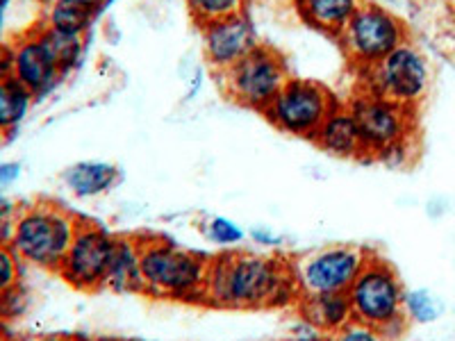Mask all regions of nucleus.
Here are the masks:
<instances>
[{"mask_svg":"<svg viewBox=\"0 0 455 341\" xmlns=\"http://www.w3.org/2000/svg\"><path fill=\"white\" fill-rule=\"evenodd\" d=\"M300 296L294 266L255 253L219 255L207 266L205 300L230 310L287 305Z\"/></svg>","mask_w":455,"mask_h":341,"instance_id":"f257e3e1","label":"nucleus"},{"mask_svg":"<svg viewBox=\"0 0 455 341\" xmlns=\"http://www.w3.org/2000/svg\"><path fill=\"white\" fill-rule=\"evenodd\" d=\"M144 291L157 298L205 300L210 259L164 239H137Z\"/></svg>","mask_w":455,"mask_h":341,"instance_id":"f03ea898","label":"nucleus"},{"mask_svg":"<svg viewBox=\"0 0 455 341\" xmlns=\"http://www.w3.org/2000/svg\"><path fill=\"white\" fill-rule=\"evenodd\" d=\"M351 300L353 321L371 326L387 337H396L405 328V291L398 282L396 274L383 259H367L351 289L347 291Z\"/></svg>","mask_w":455,"mask_h":341,"instance_id":"7ed1b4c3","label":"nucleus"},{"mask_svg":"<svg viewBox=\"0 0 455 341\" xmlns=\"http://www.w3.org/2000/svg\"><path fill=\"white\" fill-rule=\"evenodd\" d=\"M80 223L52 205H35L16 218L12 246L16 255L42 269H60Z\"/></svg>","mask_w":455,"mask_h":341,"instance_id":"20e7f679","label":"nucleus"},{"mask_svg":"<svg viewBox=\"0 0 455 341\" xmlns=\"http://www.w3.org/2000/svg\"><path fill=\"white\" fill-rule=\"evenodd\" d=\"M337 39L348 59L364 71L408 42V28L385 5L363 0Z\"/></svg>","mask_w":455,"mask_h":341,"instance_id":"39448f33","label":"nucleus"},{"mask_svg":"<svg viewBox=\"0 0 455 341\" xmlns=\"http://www.w3.org/2000/svg\"><path fill=\"white\" fill-rule=\"evenodd\" d=\"M290 68L278 51L259 44L255 51L221 73L223 89L242 107L267 112L275 96L290 83Z\"/></svg>","mask_w":455,"mask_h":341,"instance_id":"423d86ee","label":"nucleus"},{"mask_svg":"<svg viewBox=\"0 0 455 341\" xmlns=\"http://www.w3.org/2000/svg\"><path fill=\"white\" fill-rule=\"evenodd\" d=\"M351 112L363 135L364 153L380 157L394 148L410 146L417 123V109L394 100L380 99L376 93L363 91L353 100Z\"/></svg>","mask_w":455,"mask_h":341,"instance_id":"0eeeda50","label":"nucleus"},{"mask_svg":"<svg viewBox=\"0 0 455 341\" xmlns=\"http://www.w3.org/2000/svg\"><path fill=\"white\" fill-rule=\"evenodd\" d=\"M363 78L364 91L417 109L428 87V64L412 44L405 42L380 62L364 68Z\"/></svg>","mask_w":455,"mask_h":341,"instance_id":"6e6552de","label":"nucleus"},{"mask_svg":"<svg viewBox=\"0 0 455 341\" xmlns=\"http://www.w3.org/2000/svg\"><path fill=\"white\" fill-rule=\"evenodd\" d=\"M337 105L335 96L319 83L290 78L264 116L287 135L312 139Z\"/></svg>","mask_w":455,"mask_h":341,"instance_id":"1a4fd4ad","label":"nucleus"},{"mask_svg":"<svg viewBox=\"0 0 455 341\" xmlns=\"http://www.w3.org/2000/svg\"><path fill=\"white\" fill-rule=\"evenodd\" d=\"M367 259L355 246H331L299 259V264H294V278L300 296L347 294Z\"/></svg>","mask_w":455,"mask_h":341,"instance_id":"9d476101","label":"nucleus"},{"mask_svg":"<svg viewBox=\"0 0 455 341\" xmlns=\"http://www.w3.org/2000/svg\"><path fill=\"white\" fill-rule=\"evenodd\" d=\"M114 250H116V237L105 233L103 227L84 223V226H78L71 249L57 271L78 289H100L108 284Z\"/></svg>","mask_w":455,"mask_h":341,"instance_id":"9b49d317","label":"nucleus"},{"mask_svg":"<svg viewBox=\"0 0 455 341\" xmlns=\"http://www.w3.org/2000/svg\"><path fill=\"white\" fill-rule=\"evenodd\" d=\"M258 35L246 14H235L221 19V21L203 26V51L210 67L219 73L228 71L230 67L243 59L251 51H255Z\"/></svg>","mask_w":455,"mask_h":341,"instance_id":"f8f14e48","label":"nucleus"},{"mask_svg":"<svg viewBox=\"0 0 455 341\" xmlns=\"http://www.w3.org/2000/svg\"><path fill=\"white\" fill-rule=\"evenodd\" d=\"M64 73L39 32H32L12 48V78L19 80L32 96L51 91Z\"/></svg>","mask_w":455,"mask_h":341,"instance_id":"ddd939ff","label":"nucleus"},{"mask_svg":"<svg viewBox=\"0 0 455 341\" xmlns=\"http://www.w3.org/2000/svg\"><path fill=\"white\" fill-rule=\"evenodd\" d=\"M321 150H326L335 157H360L364 155V144L357 121L353 116L351 107L337 105L335 112L323 121L316 135L312 137Z\"/></svg>","mask_w":455,"mask_h":341,"instance_id":"4468645a","label":"nucleus"},{"mask_svg":"<svg viewBox=\"0 0 455 341\" xmlns=\"http://www.w3.org/2000/svg\"><path fill=\"white\" fill-rule=\"evenodd\" d=\"M299 312L307 326L321 332H339L353 321L348 294H306L299 298Z\"/></svg>","mask_w":455,"mask_h":341,"instance_id":"2eb2a0df","label":"nucleus"},{"mask_svg":"<svg viewBox=\"0 0 455 341\" xmlns=\"http://www.w3.org/2000/svg\"><path fill=\"white\" fill-rule=\"evenodd\" d=\"M363 0H294L299 16L312 30L339 36Z\"/></svg>","mask_w":455,"mask_h":341,"instance_id":"dca6fc26","label":"nucleus"},{"mask_svg":"<svg viewBox=\"0 0 455 341\" xmlns=\"http://www.w3.org/2000/svg\"><path fill=\"white\" fill-rule=\"evenodd\" d=\"M119 182V169L108 162H78L64 173V185L78 198H93L109 192Z\"/></svg>","mask_w":455,"mask_h":341,"instance_id":"f3484780","label":"nucleus"},{"mask_svg":"<svg viewBox=\"0 0 455 341\" xmlns=\"http://www.w3.org/2000/svg\"><path fill=\"white\" fill-rule=\"evenodd\" d=\"M105 287L114 291H144L140 269V242L137 239L116 237V250H114Z\"/></svg>","mask_w":455,"mask_h":341,"instance_id":"a211bd4d","label":"nucleus"},{"mask_svg":"<svg viewBox=\"0 0 455 341\" xmlns=\"http://www.w3.org/2000/svg\"><path fill=\"white\" fill-rule=\"evenodd\" d=\"M32 96L19 80H0V130H12L26 119Z\"/></svg>","mask_w":455,"mask_h":341,"instance_id":"6ab92c4d","label":"nucleus"},{"mask_svg":"<svg viewBox=\"0 0 455 341\" xmlns=\"http://www.w3.org/2000/svg\"><path fill=\"white\" fill-rule=\"evenodd\" d=\"M36 32H39V36H42L44 44L48 46V51L52 52V57H55V62L60 64L62 73H68L80 62V57H83L84 51L83 35H67V32L52 30V28L48 26Z\"/></svg>","mask_w":455,"mask_h":341,"instance_id":"aec40b11","label":"nucleus"},{"mask_svg":"<svg viewBox=\"0 0 455 341\" xmlns=\"http://www.w3.org/2000/svg\"><path fill=\"white\" fill-rule=\"evenodd\" d=\"M96 14H92L84 7L73 5L68 0H55L51 3V10H48V28L60 32H67V35H83L92 28Z\"/></svg>","mask_w":455,"mask_h":341,"instance_id":"412c9836","label":"nucleus"},{"mask_svg":"<svg viewBox=\"0 0 455 341\" xmlns=\"http://www.w3.org/2000/svg\"><path fill=\"white\" fill-rule=\"evenodd\" d=\"M187 5H189L194 21L207 26V23L228 19V16L243 14L246 0H187Z\"/></svg>","mask_w":455,"mask_h":341,"instance_id":"4be33fe9","label":"nucleus"},{"mask_svg":"<svg viewBox=\"0 0 455 341\" xmlns=\"http://www.w3.org/2000/svg\"><path fill=\"white\" fill-rule=\"evenodd\" d=\"M405 303V316L412 321H419V323H430L440 316V303L435 296H430L428 291L424 289H414L408 291L403 298Z\"/></svg>","mask_w":455,"mask_h":341,"instance_id":"5701e85b","label":"nucleus"},{"mask_svg":"<svg viewBox=\"0 0 455 341\" xmlns=\"http://www.w3.org/2000/svg\"><path fill=\"white\" fill-rule=\"evenodd\" d=\"M203 230H205V237L212 243H217V246H235V243H239L243 239L242 227L235 221H230V218L223 217L210 218Z\"/></svg>","mask_w":455,"mask_h":341,"instance_id":"b1692460","label":"nucleus"},{"mask_svg":"<svg viewBox=\"0 0 455 341\" xmlns=\"http://www.w3.org/2000/svg\"><path fill=\"white\" fill-rule=\"evenodd\" d=\"M332 341H387L380 330L371 326H364L360 321H351L347 328L332 335Z\"/></svg>","mask_w":455,"mask_h":341,"instance_id":"393cba45","label":"nucleus"},{"mask_svg":"<svg viewBox=\"0 0 455 341\" xmlns=\"http://www.w3.org/2000/svg\"><path fill=\"white\" fill-rule=\"evenodd\" d=\"M16 275H19V266H16V258L7 246H0V296L14 289Z\"/></svg>","mask_w":455,"mask_h":341,"instance_id":"a878e982","label":"nucleus"},{"mask_svg":"<svg viewBox=\"0 0 455 341\" xmlns=\"http://www.w3.org/2000/svg\"><path fill=\"white\" fill-rule=\"evenodd\" d=\"M21 176V164H16V162H5V164H0V189L3 186L14 185Z\"/></svg>","mask_w":455,"mask_h":341,"instance_id":"bb28decb","label":"nucleus"},{"mask_svg":"<svg viewBox=\"0 0 455 341\" xmlns=\"http://www.w3.org/2000/svg\"><path fill=\"white\" fill-rule=\"evenodd\" d=\"M12 78V48L0 44V80Z\"/></svg>","mask_w":455,"mask_h":341,"instance_id":"cd10ccee","label":"nucleus"},{"mask_svg":"<svg viewBox=\"0 0 455 341\" xmlns=\"http://www.w3.org/2000/svg\"><path fill=\"white\" fill-rule=\"evenodd\" d=\"M68 3H73V5H78V7H84V10H89L92 14H99V12L108 5V0H68Z\"/></svg>","mask_w":455,"mask_h":341,"instance_id":"c85d7f7f","label":"nucleus"},{"mask_svg":"<svg viewBox=\"0 0 455 341\" xmlns=\"http://www.w3.org/2000/svg\"><path fill=\"white\" fill-rule=\"evenodd\" d=\"M10 201H7V198L5 196H3V194H0V218H3V217H5V214L7 212H10Z\"/></svg>","mask_w":455,"mask_h":341,"instance_id":"c756f323","label":"nucleus"},{"mask_svg":"<svg viewBox=\"0 0 455 341\" xmlns=\"http://www.w3.org/2000/svg\"><path fill=\"white\" fill-rule=\"evenodd\" d=\"M23 341H67L62 337H30V339H23Z\"/></svg>","mask_w":455,"mask_h":341,"instance_id":"7c9ffc66","label":"nucleus"},{"mask_svg":"<svg viewBox=\"0 0 455 341\" xmlns=\"http://www.w3.org/2000/svg\"><path fill=\"white\" fill-rule=\"evenodd\" d=\"M5 5H7V0H0V21H3V12H5Z\"/></svg>","mask_w":455,"mask_h":341,"instance_id":"2f4dec72","label":"nucleus"},{"mask_svg":"<svg viewBox=\"0 0 455 341\" xmlns=\"http://www.w3.org/2000/svg\"><path fill=\"white\" fill-rule=\"evenodd\" d=\"M44 3H55V0H44Z\"/></svg>","mask_w":455,"mask_h":341,"instance_id":"473e14b6","label":"nucleus"},{"mask_svg":"<svg viewBox=\"0 0 455 341\" xmlns=\"http://www.w3.org/2000/svg\"><path fill=\"white\" fill-rule=\"evenodd\" d=\"M0 341H5V339H3V337H0Z\"/></svg>","mask_w":455,"mask_h":341,"instance_id":"72a5a7b5","label":"nucleus"}]
</instances>
